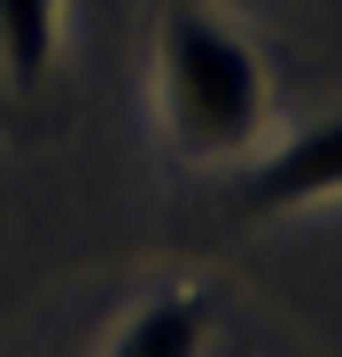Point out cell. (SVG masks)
Here are the masks:
<instances>
[{"instance_id": "277c9868", "label": "cell", "mask_w": 342, "mask_h": 357, "mask_svg": "<svg viewBox=\"0 0 342 357\" xmlns=\"http://www.w3.org/2000/svg\"><path fill=\"white\" fill-rule=\"evenodd\" d=\"M63 47V0H0V78L16 93H39Z\"/></svg>"}, {"instance_id": "6da1fadb", "label": "cell", "mask_w": 342, "mask_h": 357, "mask_svg": "<svg viewBox=\"0 0 342 357\" xmlns=\"http://www.w3.org/2000/svg\"><path fill=\"white\" fill-rule=\"evenodd\" d=\"M156 109L179 155L234 163L265 140L272 86L241 24H225L210 0H163L156 8Z\"/></svg>"}, {"instance_id": "7a4b0ae2", "label": "cell", "mask_w": 342, "mask_h": 357, "mask_svg": "<svg viewBox=\"0 0 342 357\" xmlns=\"http://www.w3.org/2000/svg\"><path fill=\"white\" fill-rule=\"evenodd\" d=\"M342 195V109L334 116H311L304 132H288L249 178L234 210L241 218H288V210H311V202H334Z\"/></svg>"}, {"instance_id": "3957f363", "label": "cell", "mask_w": 342, "mask_h": 357, "mask_svg": "<svg viewBox=\"0 0 342 357\" xmlns=\"http://www.w3.org/2000/svg\"><path fill=\"white\" fill-rule=\"evenodd\" d=\"M210 334H218V303L210 287H156L117 319V334L101 342V357H210Z\"/></svg>"}]
</instances>
